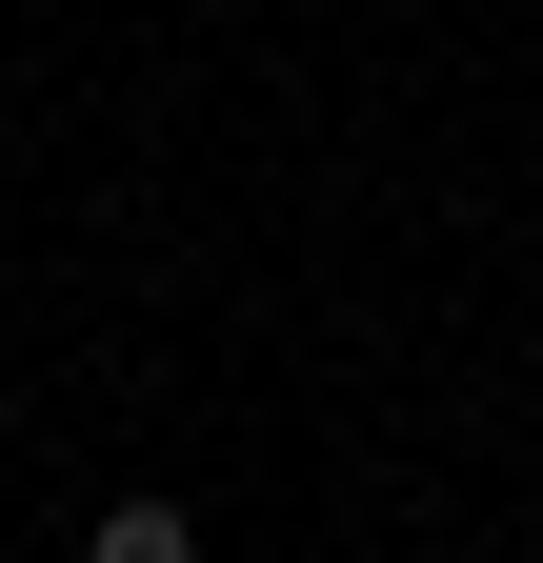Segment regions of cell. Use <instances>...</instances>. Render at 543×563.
Listing matches in <instances>:
<instances>
[{"instance_id": "1", "label": "cell", "mask_w": 543, "mask_h": 563, "mask_svg": "<svg viewBox=\"0 0 543 563\" xmlns=\"http://www.w3.org/2000/svg\"><path fill=\"white\" fill-rule=\"evenodd\" d=\"M81 563H201V523H181V504H162V483H121V504H101V523H81Z\"/></svg>"}]
</instances>
